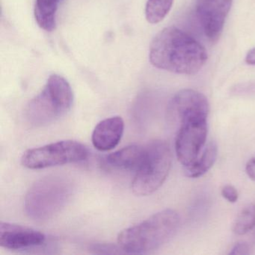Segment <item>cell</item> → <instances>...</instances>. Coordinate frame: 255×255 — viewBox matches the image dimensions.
I'll return each mask as SVG.
<instances>
[{"instance_id": "obj_1", "label": "cell", "mask_w": 255, "mask_h": 255, "mask_svg": "<svg viewBox=\"0 0 255 255\" xmlns=\"http://www.w3.org/2000/svg\"><path fill=\"white\" fill-rule=\"evenodd\" d=\"M150 63L174 74L193 75L205 65L207 53L195 38L175 26L161 30L150 44Z\"/></svg>"}, {"instance_id": "obj_2", "label": "cell", "mask_w": 255, "mask_h": 255, "mask_svg": "<svg viewBox=\"0 0 255 255\" xmlns=\"http://www.w3.org/2000/svg\"><path fill=\"white\" fill-rule=\"evenodd\" d=\"M180 224V217L175 210H162L123 230L118 237V244L125 253H149L168 243L175 235Z\"/></svg>"}, {"instance_id": "obj_3", "label": "cell", "mask_w": 255, "mask_h": 255, "mask_svg": "<svg viewBox=\"0 0 255 255\" xmlns=\"http://www.w3.org/2000/svg\"><path fill=\"white\" fill-rule=\"evenodd\" d=\"M74 185L68 177L49 175L32 185L24 200V210L32 220L43 222L62 211L71 200Z\"/></svg>"}, {"instance_id": "obj_4", "label": "cell", "mask_w": 255, "mask_h": 255, "mask_svg": "<svg viewBox=\"0 0 255 255\" xmlns=\"http://www.w3.org/2000/svg\"><path fill=\"white\" fill-rule=\"evenodd\" d=\"M73 102L74 94L68 82L58 74H53L43 90L28 104L26 119L34 126H47L65 116L71 110Z\"/></svg>"}, {"instance_id": "obj_5", "label": "cell", "mask_w": 255, "mask_h": 255, "mask_svg": "<svg viewBox=\"0 0 255 255\" xmlns=\"http://www.w3.org/2000/svg\"><path fill=\"white\" fill-rule=\"evenodd\" d=\"M145 158L135 172L132 190L138 196L156 192L166 180L171 169L172 155L166 141L155 140L146 145Z\"/></svg>"}, {"instance_id": "obj_6", "label": "cell", "mask_w": 255, "mask_h": 255, "mask_svg": "<svg viewBox=\"0 0 255 255\" xmlns=\"http://www.w3.org/2000/svg\"><path fill=\"white\" fill-rule=\"evenodd\" d=\"M89 151L82 143L64 140L41 147L29 149L23 153L21 163L29 169H42L86 160Z\"/></svg>"}, {"instance_id": "obj_7", "label": "cell", "mask_w": 255, "mask_h": 255, "mask_svg": "<svg viewBox=\"0 0 255 255\" xmlns=\"http://www.w3.org/2000/svg\"><path fill=\"white\" fill-rule=\"evenodd\" d=\"M207 119L208 116H189L178 122L175 151L179 162L184 167L195 162L204 150L208 132Z\"/></svg>"}, {"instance_id": "obj_8", "label": "cell", "mask_w": 255, "mask_h": 255, "mask_svg": "<svg viewBox=\"0 0 255 255\" xmlns=\"http://www.w3.org/2000/svg\"><path fill=\"white\" fill-rule=\"evenodd\" d=\"M233 0H195L197 16L206 36L213 41L219 39Z\"/></svg>"}, {"instance_id": "obj_9", "label": "cell", "mask_w": 255, "mask_h": 255, "mask_svg": "<svg viewBox=\"0 0 255 255\" xmlns=\"http://www.w3.org/2000/svg\"><path fill=\"white\" fill-rule=\"evenodd\" d=\"M44 234L33 228L8 222L0 224V246L9 250H26L42 246Z\"/></svg>"}, {"instance_id": "obj_10", "label": "cell", "mask_w": 255, "mask_h": 255, "mask_svg": "<svg viewBox=\"0 0 255 255\" xmlns=\"http://www.w3.org/2000/svg\"><path fill=\"white\" fill-rule=\"evenodd\" d=\"M209 113L210 104L205 95L192 89L177 92L168 104V116L174 122L188 116H208Z\"/></svg>"}, {"instance_id": "obj_11", "label": "cell", "mask_w": 255, "mask_h": 255, "mask_svg": "<svg viewBox=\"0 0 255 255\" xmlns=\"http://www.w3.org/2000/svg\"><path fill=\"white\" fill-rule=\"evenodd\" d=\"M125 122L120 116L107 118L97 125L92 132L94 147L101 151L113 150L122 140Z\"/></svg>"}, {"instance_id": "obj_12", "label": "cell", "mask_w": 255, "mask_h": 255, "mask_svg": "<svg viewBox=\"0 0 255 255\" xmlns=\"http://www.w3.org/2000/svg\"><path fill=\"white\" fill-rule=\"evenodd\" d=\"M146 152V146L132 144L108 155L105 162L112 168L136 172L145 158Z\"/></svg>"}, {"instance_id": "obj_13", "label": "cell", "mask_w": 255, "mask_h": 255, "mask_svg": "<svg viewBox=\"0 0 255 255\" xmlns=\"http://www.w3.org/2000/svg\"><path fill=\"white\" fill-rule=\"evenodd\" d=\"M61 0H36L35 18L38 26L45 31L52 32L56 29V14Z\"/></svg>"}, {"instance_id": "obj_14", "label": "cell", "mask_w": 255, "mask_h": 255, "mask_svg": "<svg viewBox=\"0 0 255 255\" xmlns=\"http://www.w3.org/2000/svg\"><path fill=\"white\" fill-rule=\"evenodd\" d=\"M218 148L216 142L211 141L204 147L202 153L195 162L189 166L184 167V172L187 177L197 178L207 172L214 165L217 158Z\"/></svg>"}, {"instance_id": "obj_15", "label": "cell", "mask_w": 255, "mask_h": 255, "mask_svg": "<svg viewBox=\"0 0 255 255\" xmlns=\"http://www.w3.org/2000/svg\"><path fill=\"white\" fill-rule=\"evenodd\" d=\"M174 0H147L145 17L147 21L156 24L163 20L172 7Z\"/></svg>"}, {"instance_id": "obj_16", "label": "cell", "mask_w": 255, "mask_h": 255, "mask_svg": "<svg viewBox=\"0 0 255 255\" xmlns=\"http://www.w3.org/2000/svg\"><path fill=\"white\" fill-rule=\"evenodd\" d=\"M255 227V204L245 207L236 219L233 231L237 235H244Z\"/></svg>"}, {"instance_id": "obj_17", "label": "cell", "mask_w": 255, "mask_h": 255, "mask_svg": "<svg viewBox=\"0 0 255 255\" xmlns=\"http://www.w3.org/2000/svg\"><path fill=\"white\" fill-rule=\"evenodd\" d=\"M222 195L228 202H237L239 198L238 192L235 187L231 185H226L222 189Z\"/></svg>"}, {"instance_id": "obj_18", "label": "cell", "mask_w": 255, "mask_h": 255, "mask_svg": "<svg viewBox=\"0 0 255 255\" xmlns=\"http://www.w3.org/2000/svg\"><path fill=\"white\" fill-rule=\"evenodd\" d=\"M118 249H121L120 247L116 248L112 245H97L93 248V250L96 253L100 254H118L121 252H118Z\"/></svg>"}, {"instance_id": "obj_19", "label": "cell", "mask_w": 255, "mask_h": 255, "mask_svg": "<svg viewBox=\"0 0 255 255\" xmlns=\"http://www.w3.org/2000/svg\"><path fill=\"white\" fill-rule=\"evenodd\" d=\"M230 255H249L250 247L246 243H238L233 247Z\"/></svg>"}, {"instance_id": "obj_20", "label": "cell", "mask_w": 255, "mask_h": 255, "mask_svg": "<svg viewBox=\"0 0 255 255\" xmlns=\"http://www.w3.org/2000/svg\"><path fill=\"white\" fill-rule=\"evenodd\" d=\"M246 171L249 178L255 181V157L252 158L246 164Z\"/></svg>"}, {"instance_id": "obj_21", "label": "cell", "mask_w": 255, "mask_h": 255, "mask_svg": "<svg viewBox=\"0 0 255 255\" xmlns=\"http://www.w3.org/2000/svg\"><path fill=\"white\" fill-rule=\"evenodd\" d=\"M246 62L249 65H255V47L248 53L246 57Z\"/></svg>"}]
</instances>
